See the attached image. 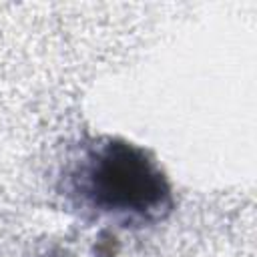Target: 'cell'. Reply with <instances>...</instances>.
<instances>
[{
    "mask_svg": "<svg viewBox=\"0 0 257 257\" xmlns=\"http://www.w3.org/2000/svg\"><path fill=\"white\" fill-rule=\"evenodd\" d=\"M64 191L76 207L124 225L153 223L173 209L161 167L122 139L102 137L84 145L64 173Z\"/></svg>",
    "mask_w": 257,
    "mask_h": 257,
    "instance_id": "cell-1",
    "label": "cell"
}]
</instances>
